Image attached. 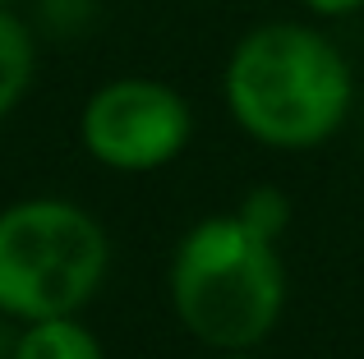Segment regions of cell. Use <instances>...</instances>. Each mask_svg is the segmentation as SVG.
<instances>
[{
	"mask_svg": "<svg viewBox=\"0 0 364 359\" xmlns=\"http://www.w3.org/2000/svg\"><path fill=\"white\" fill-rule=\"evenodd\" d=\"M235 129L272 153H314L341 134L355 106V74L323 28L272 18L240 33L222 70Z\"/></svg>",
	"mask_w": 364,
	"mask_h": 359,
	"instance_id": "cell-1",
	"label": "cell"
},
{
	"mask_svg": "<svg viewBox=\"0 0 364 359\" xmlns=\"http://www.w3.org/2000/svg\"><path fill=\"white\" fill-rule=\"evenodd\" d=\"M171 309L176 323L217 355L263 346L286 314V263L277 240L235 212L189 226L171 253Z\"/></svg>",
	"mask_w": 364,
	"mask_h": 359,
	"instance_id": "cell-2",
	"label": "cell"
},
{
	"mask_svg": "<svg viewBox=\"0 0 364 359\" xmlns=\"http://www.w3.org/2000/svg\"><path fill=\"white\" fill-rule=\"evenodd\" d=\"M111 272L107 226L70 198H18L0 207V314L42 323L88 309Z\"/></svg>",
	"mask_w": 364,
	"mask_h": 359,
	"instance_id": "cell-3",
	"label": "cell"
},
{
	"mask_svg": "<svg viewBox=\"0 0 364 359\" xmlns=\"http://www.w3.org/2000/svg\"><path fill=\"white\" fill-rule=\"evenodd\" d=\"M194 138V111L171 83L120 74L88 92L79 111V143L116 175H152L171 166Z\"/></svg>",
	"mask_w": 364,
	"mask_h": 359,
	"instance_id": "cell-4",
	"label": "cell"
},
{
	"mask_svg": "<svg viewBox=\"0 0 364 359\" xmlns=\"http://www.w3.org/2000/svg\"><path fill=\"white\" fill-rule=\"evenodd\" d=\"M37 79V33L14 5H0V120H9Z\"/></svg>",
	"mask_w": 364,
	"mask_h": 359,
	"instance_id": "cell-5",
	"label": "cell"
},
{
	"mask_svg": "<svg viewBox=\"0 0 364 359\" xmlns=\"http://www.w3.org/2000/svg\"><path fill=\"white\" fill-rule=\"evenodd\" d=\"M9 359H107L97 332L79 323V314L23 323V332L9 346Z\"/></svg>",
	"mask_w": 364,
	"mask_h": 359,
	"instance_id": "cell-6",
	"label": "cell"
},
{
	"mask_svg": "<svg viewBox=\"0 0 364 359\" xmlns=\"http://www.w3.org/2000/svg\"><path fill=\"white\" fill-rule=\"evenodd\" d=\"M235 216H240L245 226H254L258 235H267V240H282V235L291 231V198H286L277 184H254L240 198Z\"/></svg>",
	"mask_w": 364,
	"mask_h": 359,
	"instance_id": "cell-7",
	"label": "cell"
},
{
	"mask_svg": "<svg viewBox=\"0 0 364 359\" xmlns=\"http://www.w3.org/2000/svg\"><path fill=\"white\" fill-rule=\"evenodd\" d=\"M314 18H350L364 9V0H300Z\"/></svg>",
	"mask_w": 364,
	"mask_h": 359,
	"instance_id": "cell-8",
	"label": "cell"
},
{
	"mask_svg": "<svg viewBox=\"0 0 364 359\" xmlns=\"http://www.w3.org/2000/svg\"><path fill=\"white\" fill-rule=\"evenodd\" d=\"M217 359H258L254 350H226V355H217Z\"/></svg>",
	"mask_w": 364,
	"mask_h": 359,
	"instance_id": "cell-9",
	"label": "cell"
},
{
	"mask_svg": "<svg viewBox=\"0 0 364 359\" xmlns=\"http://www.w3.org/2000/svg\"><path fill=\"white\" fill-rule=\"evenodd\" d=\"M0 5H14V9H18V5H23V0H0Z\"/></svg>",
	"mask_w": 364,
	"mask_h": 359,
	"instance_id": "cell-10",
	"label": "cell"
}]
</instances>
